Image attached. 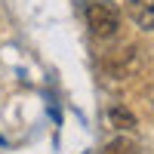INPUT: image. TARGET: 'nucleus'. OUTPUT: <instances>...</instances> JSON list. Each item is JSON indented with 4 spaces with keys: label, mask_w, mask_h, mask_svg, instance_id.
I'll use <instances>...</instances> for the list:
<instances>
[{
    "label": "nucleus",
    "mask_w": 154,
    "mask_h": 154,
    "mask_svg": "<svg viewBox=\"0 0 154 154\" xmlns=\"http://www.w3.org/2000/svg\"><path fill=\"white\" fill-rule=\"evenodd\" d=\"M86 25H89V34L99 37V40H108L120 31V12L114 9L108 0H89L86 6Z\"/></svg>",
    "instance_id": "nucleus-1"
},
{
    "label": "nucleus",
    "mask_w": 154,
    "mask_h": 154,
    "mask_svg": "<svg viewBox=\"0 0 154 154\" xmlns=\"http://www.w3.org/2000/svg\"><path fill=\"white\" fill-rule=\"evenodd\" d=\"M139 68H142V56H139L136 46H126V49L114 53V56L105 62V71L114 77V80H126V77H133Z\"/></svg>",
    "instance_id": "nucleus-2"
},
{
    "label": "nucleus",
    "mask_w": 154,
    "mask_h": 154,
    "mask_svg": "<svg viewBox=\"0 0 154 154\" xmlns=\"http://www.w3.org/2000/svg\"><path fill=\"white\" fill-rule=\"evenodd\" d=\"M126 12L142 31H154V0H126Z\"/></svg>",
    "instance_id": "nucleus-3"
},
{
    "label": "nucleus",
    "mask_w": 154,
    "mask_h": 154,
    "mask_svg": "<svg viewBox=\"0 0 154 154\" xmlns=\"http://www.w3.org/2000/svg\"><path fill=\"white\" fill-rule=\"evenodd\" d=\"M108 123L114 130H136V114L126 105H111L108 108Z\"/></svg>",
    "instance_id": "nucleus-4"
},
{
    "label": "nucleus",
    "mask_w": 154,
    "mask_h": 154,
    "mask_svg": "<svg viewBox=\"0 0 154 154\" xmlns=\"http://www.w3.org/2000/svg\"><path fill=\"white\" fill-rule=\"evenodd\" d=\"M105 154H139V145L133 139H126V136H117V139H111L105 145Z\"/></svg>",
    "instance_id": "nucleus-5"
},
{
    "label": "nucleus",
    "mask_w": 154,
    "mask_h": 154,
    "mask_svg": "<svg viewBox=\"0 0 154 154\" xmlns=\"http://www.w3.org/2000/svg\"><path fill=\"white\" fill-rule=\"evenodd\" d=\"M148 96H151V105H154V86H151V93H148Z\"/></svg>",
    "instance_id": "nucleus-6"
}]
</instances>
